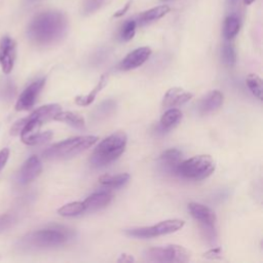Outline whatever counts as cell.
Masks as SVG:
<instances>
[{"instance_id": "cell-21", "label": "cell", "mask_w": 263, "mask_h": 263, "mask_svg": "<svg viewBox=\"0 0 263 263\" xmlns=\"http://www.w3.org/2000/svg\"><path fill=\"white\" fill-rule=\"evenodd\" d=\"M240 28V22L237 15L235 14H230L226 16L224 21V27H223V34L226 40H231L233 39Z\"/></svg>"}, {"instance_id": "cell-14", "label": "cell", "mask_w": 263, "mask_h": 263, "mask_svg": "<svg viewBox=\"0 0 263 263\" xmlns=\"http://www.w3.org/2000/svg\"><path fill=\"white\" fill-rule=\"evenodd\" d=\"M113 198V195L107 191H99L90 194L83 200L85 211H98L108 205Z\"/></svg>"}, {"instance_id": "cell-17", "label": "cell", "mask_w": 263, "mask_h": 263, "mask_svg": "<svg viewBox=\"0 0 263 263\" xmlns=\"http://www.w3.org/2000/svg\"><path fill=\"white\" fill-rule=\"evenodd\" d=\"M171 10L168 5H159L153 8H150L144 12H142L141 14H139L137 22V25L140 26H144L147 24H150L154 21H157L159 18H161L162 16H164L166 13H168Z\"/></svg>"}, {"instance_id": "cell-16", "label": "cell", "mask_w": 263, "mask_h": 263, "mask_svg": "<svg viewBox=\"0 0 263 263\" xmlns=\"http://www.w3.org/2000/svg\"><path fill=\"white\" fill-rule=\"evenodd\" d=\"M223 104V95L219 90H212L199 103V111L202 114L211 113L221 107Z\"/></svg>"}, {"instance_id": "cell-6", "label": "cell", "mask_w": 263, "mask_h": 263, "mask_svg": "<svg viewBox=\"0 0 263 263\" xmlns=\"http://www.w3.org/2000/svg\"><path fill=\"white\" fill-rule=\"evenodd\" d=\"M145 258L153 262H177L185 263L190 259L189 252L178 245L153 247L145 251Z\"/></svg>"}, {"instance_id": "cell-5", "label": "cell", "mask_w": 263, "mask_h": 263, "mask_svg": "<svg viewBox=\"0 0 263 263\" xmlns=\"http://www.w3.org/2000/svg\"><path fill=\"white\" fill-rule=\"evenodd\" d=\"M215 171V162L210 155H196L180 162L177 174L189 180H202Z\"/></svg>"}, {"instance_id": "cell-19", "label": "cell", "mask_w": 263, "mask_h": 263, "mask_svg": "<svg viewBox=\"0 0 263 263\" xmlns=\"http://www.w3.org/2000/svg\"><path fill=\"white\" fill-rule=\"evenodd\" d=\"M107 80H108V76L107 75H103L101 77V79L99 80V82L97 83V85L88 93L77 96L75 98V103L77 105H79V106H88L90 103L93 102L95 98L101 91V89H103L104 86L107 84Z\"/></svg>"}, {"instance_id": "cell-15", "label": "cell", "mask_w": 263, "mask_h": 263, "mask_svg": "<svg viewBox=\"0 0 263 263\" xmlns=\"http://www.w3.org/2000/svg\"><path fill=\"white\" fill-rule=\"evenodd\" d=\"M182 153L176 148H171L160 154L159 161L161 166L168 173L177 174V168L182 161Z\"/></svg>"}, {"instance_id": "cell-18", "label": "cell", "mask_w": 263, "mask_h": 263, "mask_svg": "<svg viewBox=\"0 0 263 263\" xmlns=\"http://www.w3.org/2000/svg\"><path fill=\"white\" fill-rule=\"evenodd\" d=\"M53 119L58 120V121L66 122L67 124H69L75 128H79V129L85 128L84 118L82 116H80L79 114L71 112V111H65V112L61 111L53 117Z\"/></svg>"}, {"instance_id": "cell-34", "label": "cell", "mask_w": 263, "mask_h": 263, "mask_svg": "<svg viewBox=\"0 0 263 263\" xmlns=\"http://www.w3.org/2000/svg\"><path fill=\"white\" fill-rule=\"evenodd\" d=\"M254 1H255V0H243V3H245L246 5H250V4H252Z\"/></svg>"}, {"instance_id": "cell-2", "label": "cell", "mask_w": 263, "mask_h": 263, "mask_svg": "<svg viewBox=\"0 0 263 263\" xmlns=\"http://www.w3.org/2000/svg\"><path fill=\"white\" fill-rule=\"evenodd\" d=\"M126 143L127 136L124 132H115L111 134L96 147L90 157L91 165L101 167L111 163L123 153Z\"/></svg>"}, {"instance_id": "cell-3", "label": "cell", "mask_w": 263, "mask_h": 263, "mask_svg": "<svg viewBox=\"0 0 263 263\" xmlns=\"http://www.w3.org/2000/svg\"><path fill=\"white\" fill-rule=\"evenodd\" d=\"M97 141L98 137L90 135L72 137L55 143L46 150H44L43 157L52 160L69 159L85 151L86 149L91 147Z\"/></svg>"}, {"instance_id": "cell-13", "label": "cell", "mask_w": 263, "mask_h": 263, "mask_svg": "<svg viewBox=\"0 0 263 263\" xmlns=\"http://www.w3.org/2000/svg\"><path fill=\"white\" fill-rule=\"evenodd\" d=\"M193 95L181 87H172L170 88L163 99H162V107L165 109L179 107L187 103L192 99Z\"/></svg>"}, {"instance_id": "cell-33", "label": "cell", "mask_w": 263, "mask_h": 263, "mask_svg": "<svg viewBox=\"0 0 263 263\" xmlns=\"http://www.w3.org/2000/svg\"><path fill=\"white\" fill-rule=\"evenodd\" d=\"M118 262H134L135 259L132 255H128V254H122L120 256V258L117 259Z\"/></svg>"}, {"instance_id": "cell-35", "label": "cell", "mask_w": 263, "mask_h": 263, "mask_svg": "<svg viewBox=\"0 0 263 263\" xmlns=\"http://www.w3.org/2000/svg\"><path fill=\"white\" fill-rule=\"evenodd\" d=\"M164 1H166V0H164Z\"/></svg>"}, {"instance_id": "cell-27", "label": "cell", "mask_w": 263, "mask_h": 263, "mask_svg": "<svg viewBox=\"0 0 263 263\" xmlns=\"http://www.w3.org/2000/svg\"><path fill=\"white\" fill-rule=\"evenodd\" d=\"M105 0H85L82 5V13L90 14L98 10Z\"/></svg>"}, {"instance_id": "cell-32", "label": "cell", "mask_w": 263, "mask_h": 263, "mask_svg": "<svg viewBox=\"0 0 263 263\" xmlns=\"http://www.w3.org/2000/svg\"><path fill=\"white\" fill-rule=\"evenodd\" d=\"M129 4H130V2H127V3L124 5V7H122V8L119 9V10H117V11L113 14V16H114V17H120V16H122V15L128 10Z\"/></svg>"}, {"instance_id": "cell-12", "label": "cell", "mask_w": 263, "mask_h": 263, "mask_svg": "<svg viewBox=\"0 0 263 263\" xmlns=\"http://www.w3.org/2000/svg\"><path fill=\"white\" fill-rule=\"evenodd\" d=\"M188 211L195 220L199 221L202 227H214L217 221L215 212L204 204L198 202H190L188 204Z\"/></svg>"}, {"instance_id": "cell-22", "label": "cell", "mask_w": 263, "mask_h": 263, "mask_svg": "<svg viewBox=\"0 0 263 263\" xmlns=\"http://www.w3.org/2000/svg\"><path fill=\"white\" fill-rule=\"evenodd\" d=\"M129 179V175L126 173L118 174V175H103L100 177V184L110 187V188H118L124 185Z\"/></svg>"}, {"instance_id": "cell-7", "label": "cell", "mask_w": 263, "mask_h": 263, "mask_svg": "<svg viewBox=\"0 0 263 263\" xmlns=\"http://www.w3.org/2000/svg\"><path fill=\"white\" fill-rule=\"evenodd\" d=\"M185 222L179 219H170L161 221L152 226H143V227H134L125 229V233L128 236L137 238H151L163 234H168L180 230L184 226Z\"/></svg>"}, {"instance_id": "cell-30", "label": "cell", "mask_w": 263, "mask_h": 263, "mask_svg": "<svg viewBox=\"0 0 263 263\" xmlns=\"http://www.w3.org/2000/svg\"><path fill=\"white\" fill-rule=\"evenodd\" d=\"M9 149L8 148H3L0 150V172L3 170V167L5 166L8 157H9Z\"/></svg>"}, {"instance_id": "cell-8", "label": "cell", "mask_w": 263, "mask_h": 263, "mask_svg": "<svg viewBox=\"0 0 263 263\" xmlns=\"http://www.w3.org/2000/svg\"><path fill=\"white\" fill-rule=\"evenodd\" d=\"M45 77L40 78L32 82L28 87L25 88V90L21 93L15 103L16 111H26L31 109L35 105L36 100L45 84Z\"/></svg>"}, {"instance_id": "cell-26", "label": "cell", "mask_w": 263, "mask_h": 263, "mask_svg": "<svg viewBox=\"0 0 263 263\" xmlns=\"http://www.w3.org/2000/svg\"><path fill=\"white\" fill-rule=\"evenodd\" d=\"M136 28H137V22L135 20L126 21L120 30L121 39L124 41L130 40L136 34Z\"/></svg>"}, {"instance_id": "cell-28", "label": "cell", "mask_w": 263, "mask_h": 263, "mask_svg": "<svg viewBox=\"0 0 263 263\" xmlns=\"http://www.w3.org/2000/svg\"><path fill=\"white\" fill-rule=\"evenodd\" d=\"M52 137V133L49 130V132H43V133H38L37 135H35L31 140L30 142L28 143V145L30 146H35V145H40V144H43L47 141H49Z\"/></svg>"}, {"instance_id": "cell-29", "label": "cell", "mask_w": 263, "mask_h": 263, "mask_svg": "<svg viewBox=\"0 0 263 263\" xmlns=\"http://www.w3.org/2000/svg\"><path fill=\"white\" fill-rule=\"evenodd\" d=\"M221 256H222V249H221V248H213V249L206 251V252L203 254V257H204V258L211 259V260L219 259V258H221Z\"/></svg>"}, {"instance_id": "cell-20", "label": "cell", "mask_w": 263, "mask_h": 263, "mask_svg": "<svg viewBox=\"0 0 263 263\" xmlns=\"http://www.w3.org/2000/svg\"><path fill=\"white\" fill-rule=\"evenodd\" d=\"M182 119V112L177 108H168L160 118V127L167 130L174 127Z\"/></svg>"}, {"instance_id": "cell-9", "label": "cell", "mask_w": 263, "mask_h": 263, "mask_svg": "<svg viewBox=\"0 0 263 263\" xmlns=\"http://www.w3.org/2000/svg\"><path fill=\"white\" fill-rule=\"evenodd\" d=\"M15 42L8 36H4L0 40V66L4 74H9L14 65L15 60Z\"/></svg>"}, {"instance_id": "cell-10", "label": "cell", "mask_w": 263, "mask_h": 263, "mask_svg": "<svg viewBox=\"0 0 263 263\" xmlns=\"http://www.w3.org/2000/svg\"><path fill=\"white\" fill-rule=\"evenodd\" d=\"M152 50L148 46H142L136 48L126 54L123 60L119 63L118 69L121 71H128L142 66L151 55Z\"/></svg>"}, {"instance_id": "cell-11", "label": "cell", "mask_w": 263, "mask_h": 263, "mask_svg": "<svg viewBox=\"0 0 263 263\" xmlns=\"http://www.w3.org/2000/svg\"><path fill=\"white\" fill-rule=\"evenodd\" d=\"M42 172V164L36 155L30 156L21 167L18 173V182L23 185L34 181Z\"/></svg>"}, {"instance_id": "cell-1", "label": "cell", "mask_w": 263, "mask_h": 263, "mask_svg": "<svg viewBox=\"0 0 263 263\" xmlns=\"http://www.w3.org/2000/svg\"><path fill=\"white\" fill-rule=\"evenodd\" d=\"M68 30L66 15L57 10L43 11L37 14L28 27L29 38L40 45H49L60 41Z\"/></svg>"}, {"instance_id": "cell-25", "label": "cell", "mask_w": 263, "mask_h": 263, "mask_svg": "<svg viewBox=\"0 0 263 263\" xmlns=\"http://www.w3.org/2000/svg\"><path fill=\"white\" fill-rule=\"evenodd\" d=\"M222 59L226 66L233 67L236 63V53L233 45L231 43H225L222 47Z\"/></svg>"}, {"instance_id": "cell-24", "label": "cell", "mask_w": 263, "mask_h": 263, "mask_svg": "<svg viewBox=\"0 0 263 263\" xmlns=\"http://www.w3.org/2000/svg\"><path fill=\"white\" fill-rule=\"evenodd\" d=\"M247 85L250 91L259 100H262V79L254 73H251L246 78Z\"/></svg>"}, {"instance_id": "cell-23", "label": "cell", "mask_w": 263, "mask_h": 263, "mask_svg": "<svg viewBox=\"0 0 263 263\" xmlns=\"http://www.w3.org/2000/svg\"><path fill=\"white\" fill-rule=\"evenodd\" d=\"M85 212L83 201H72L62 205L58 210V214L64 217H74Z\"/></svg>"}, {"instance_id": "cell-31", "label": "cell", "mask_w": 263, "mask_h": 263, "mask_svg": "<svg viewBox=\"0 0 263 263\" xmlns=\"http://www.w3.org/2000/svg\"><path fill=\"white\" fill-rule=\"evenodd\" d=\"M9 82H10V81L6 80V81L4 82L2 88H1V91L3 92V96L6 97V98H10L11 96L13 97V92H14V89H13V87H12V84L9 83Z\"/></svg>"}, {"instance_id": "cell-4", "label": "cell", "mask_w": 263, "mask_h": 263, "mask_svg": "<svg viewBox=\"0 0 263 263\" xmlns=\"http://www.w3.org/2000/svg\"><path fill=\"white\" fill-rule=\"evenodd\" d=\"M70 232L64 228L50 227L28 233L22 239V245L29 249H48L66 243Z\"/></svg>"}]
</instances>
